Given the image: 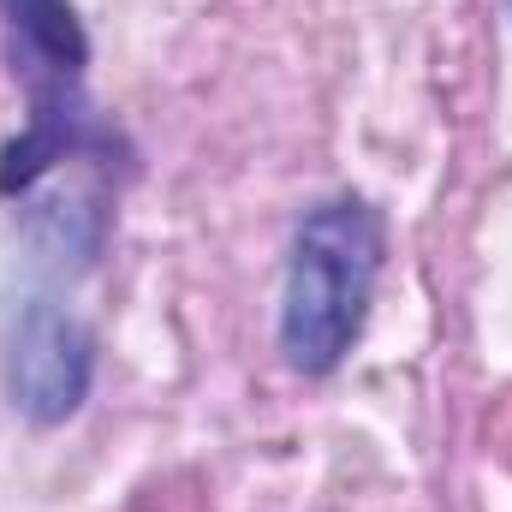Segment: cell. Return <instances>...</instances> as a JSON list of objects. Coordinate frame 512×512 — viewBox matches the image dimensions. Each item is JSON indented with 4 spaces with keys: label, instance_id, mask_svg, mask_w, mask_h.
<instances>
[{
    "label": "cell",
    "instance_id": "6da1fadb",
    "mask_svg": "<svg viewBox=\"0 0 512 512\" xmlns=\"http://www.w3.org/2000/svg\"><path fill=\"white\" fill-rule=\"evenodd\" d=\"M382 251V215L364 197H328L298 221L280 286V352L298 376H328L346 364L370 322Z\"/></svg>",
    "mask_w": 512,
    "mask_h": 512
},
{
    "label": "cell",
    "instance_id": "7a4b0ae2",
    "mask_svg": "<svg viewBox=\"0 0 512 512\" xmlns=\"http://www.w3.org/2000/svg\"><path fill=\"white\" fill-rule=\"evenodd\" d=\"M0 30H6L12 84L30 102L24 137H12L0 155V191L18 197L72 155H108L114 137L96 126L90 96H84L90 42H84L72 0H0Z\"/></svg>",
    "mask_w": 512,
    "mask_h": 512
},
{
    "label": "cell",
    "instance_id": "3957f363",
    "mask_svg": "<svg viewBox=\"0 0 512 512\" xmlns=\"http://www.w3.org/2000/svg\"><path fill=\"white\" fill-rule=\"evenodd\" d=\"M96 370V340L90 328L54 304V298H24L6 316V393L30 423H66Z\"/></svg>",
    "mask_w": 512,
    "mask_h": 512
}]
</instances>
